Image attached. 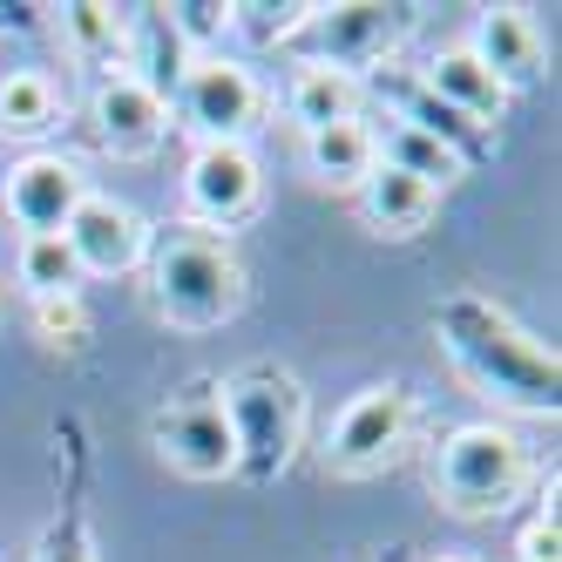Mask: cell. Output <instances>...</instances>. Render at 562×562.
Returning <instances> with one entry per match:
<instances>
[{
    "label": "cell",
    "mask_w": 562,
    "mask_h": 562,
    "mask_svg": "<svg viewBox=\"0 0 562 562\" xmlns=\"http://www.w3.org/2000/svg\"><path fill=\"white\" fill-rule=\"evenodd\" d=\"M434 333H440V346H448V359L488 400H502V407H515V414H555V393H562L555 352L529 326H515L495 299H481V292L440 299L434 305Z\"/></svg>",
    "instance_id": "cell-1"
},
{
    "label": "cell",
    "mask_w": 562,
    "mask_h": 562,
    "mask_svg": "<svg viewBox=\"0 0 562 562\" xmlns=\"http://www.w3.org/2000/svg\"><path fill=\"white\" fill-rule=\"evenodd\" d=\"M149 299L177 333H217L245 312V265L224 237L183 224L149 251Z\"/></svg>",
    "instance_id": "cell-2"
},
{
    "label": "cell",
    "mask_w": 562,
    "mask_h": 562,
    "mask_svg": "<svg viewBox=\"0 0 562 562\" xmlns=\"http://www.w3.org/2000/svg\"><path fill=\"white\" fill-rule=\"evenodd\" d=\"M217 400H224V420L237 440V474L245 481L285 474V461L305 440V386L285 367H245V373L217 380Z\"/></svg>",
    "instance_id": "cell-3"
},
{
    "label": "cell",
    "mask_w": 562,
    "mask_h": 562,
    "mask_svg": "<svg viewBox=\"0 0 562 562\" xmlns=\"http://www.w3.org/2000/svg\"><path fill=\"white\" fill-rule=\"evenodd\" d=\"M521 481H529V454H521V440L495 420L454 427L434 454V495L454 515H502L521 495Z\"/></svg>",
    "instance_id": "cell-4"
},
{
    "label": "cell",
    "mask_w": 562,
    "mask_h": 562,
    "mask_svg": "<svg viewBox=\"0 0 562 562\" xmlns=\"http://www.w3.org/2000/svg\"><path fill=\"white\" fill-rule=\"evenodd\" d=\"M149 440L183 481H231L237 474V440L224 420L217 380H190L183 393H170L164 407L149 414Z\"/></svg>",
    "instance_id": "cell-5"
},
{
    "label": "cell",
    "mask_w": 562,
    "mask_h": 562,
    "mask_svg": "<svg viewBox=\"0 0 562 562\" xmlns=\"http://www.w3.org/2000/svg\"><path fill=\"white\" fill-rule=\"evenodd\" d=\"M177 115H183V130L196 143H245L258 130V115H265V89H258V75L245 61L196 55L183 68V82H177Z\"/></svg>",
    "instance_id": "cell-6"
},
{
    "label": "cell",
    "mask_w": 562,
    "mask_h": 562,
    "mask_svg": "<svg viewBox=\"0 0 562 562\" xmlns=\"http://www.w3.org/2000/svg\"><path fill=\"white\" fill-rule=\"evenodd\" d=\"M258 204H265V177H258V156L245 143H196L190 149V164H183V211L204 224L211 237L251 224Z\"/></svg>",
    "instance_id": "cell-7"
},
{
    "label": "cell",
    "mask_w": 562,
    "mask_h": 562,
    "mask_svg": "<svg viewBox=\"0 0 562 562\" xmlns=\"http://www.w3.org/2000/svg\"><path fill=\"white\" fill-rule=\"evenodd\" d=\"M414 427V393L386 380V386H367V393H352L339 420H333V440H326V468L339 474H373L400 454V440H407Z\"/></svg>",
    "instance_id": "cell-8"
},
{
    "label": "cell",
    "mask_w": 562,
    "mask_h": 562,
    "mask_svg": "<svg viewBox=\"0 0 562 562\" xmlns=\"http://www.w3.org/2000/svg\"><path fill=\"white\" fill-rule=\"evenodd\" d=\"M400 34H407V8H380V0L312 8V42H318L312 61H326V68H339V75L359 82V68H380L400 48Z\"/></svg>",
    "instance_id": "cell-9"
},
{
    "label": "cell",
    "mask_w": 562,
    "mask_h": 562,
    "mask_svg": "<svg viewBox=\"0 0 562 562\" xmlns=\"http://www.w3.org/2000/svg\"><path fill=\"white\" fill-rule=\"evenodd\" d=\"M68 251H75V265H82V278H123V271H136L143 265V251H149V231H143V217L123 204V196H82V211L68 217Z\"/></svg>",
    "instance_id": "cell-10"
},
{
    "label": "cell",
    "mask_w": 562,
    "mask_h": 562,
    "mask_svg": "<svg viewBox=\"0 0 562 562\" xmlns=\"http://www.w3.org/2000/svg\"><path fill=\"white\" fill-rule=\"evenodd\" d=\"M89 177L68 156H21L8 170V217L21 224V237H61L68 217L82 211Z\"/></svg>",
    "instance_id": "cell-11"
},
{
    "label": "cell",
    "mask_w": 562,
    "mask_h": 562,
    "mask_svg": "<svg viewBox=\"0 0 562 562\" xmlns=\"http://www.w3.org/2000/svg\"><path fill=\"white\" fill-rule=\"evenodd\" d=\"M89 123H95V136H102L109 156H149L156 143L170 136V102L123 68V75H102V82H95Z\"/></svg>",
    "instance_id": "cell-12"
},
{
    "label": "cell",
    "mask_w": 562,
    "mask_h": 562,
    "mask_svg": "<svg viewBox=\"0 0 562 562\" xmlns=\"http://www.w3.org/2000/svg\"><path fill=\"white\" fill-rule=\"evenodd\" d=\"M468 55L488 68L508 95H515V89H536V82H542V61H549V55H542V27L529 21V8H481Z\"/></svg>",
    "instance_id": "cell-13"
},
{
    "label": "cell",
    "mask_w": 562,
    "mask_h": 562,
    "mask_svg": "<svg viewBox=\"0 0 562 562\" xmlns=\"http://www.w3.org/2000/svg\"><path fill=\"white\" fill-rule=\"evenodd\" d=\"M359 196V224L373 237H420L440 211V190H427L420 177L393 170V164H373V177L352 190Z\"/></svg>",
    "instance_id": "cell-14"
},
{
    "label": "cell",
    "mask_w": 562,
    "mask_h": 562,
    "mask_svg": "<svg viewBox=\"0 0 562 562\" xmlns=\"http://www.w3.org/2000/svg\"><path fill=\"white\" fill-rule=\"evenodd\" d=\"M420 89H427V95H440L454 115H468L474 130L502 123V109H508V89H502L495 75L468 55V48H440V55L420 68Z\"/></svg>",
    "instance_id": "cell-15"
},
{
    "label": "cell",
    "mask_w": 562,
    "mask_h": 562,
    "mask_svg": "<svg viewBox=\"0 0 562 562\" xmlns=\"http://www.w3.org/2000/svg\"><path fill=\"white\" fill-rule=\"evenodd\" d=\"M190 61H196V55H190V42L177 34L170 8H136V14H130V75H136V82H149L156 95L170 102Z\"/></svg>",
    "instance_id": "cell-16"
},
{
    "label": "cell",
    "mask_w": 562,
    "mask_h": 562,
    "mask_svg": "<svg viewBox=\"0 0 562 562\" xmlns=\"http://www.w3.org/2000/svg\"><path fill=\"white\" fill-rule=\"evenodd\" d=\"M373 164H380V143H373V130L359 123V115L305 136V177L326 183V190H359L373 177Z\"/></svg>",
    "instance_id": "cell-17"
},
{
    "label": "cell",
    "mask_w": 562,
    "mask_h": 562,
    "mask_svg": "<svg viewBox=\"0 0 562 562\" xmlns=\"http://www.w3.org/2000/svg\"><path fill=\"white\" fill-rule=\"evenodd\" d=\"M285 115L299 123V136L352 123V115H359V82L339 75V68H326V61H299L292 82H285Z\"/></svg>",
    "instance_id": "cell-18"
},
{
    "label": "cell",
    "mask_w": 562,
    "mask_h": 562,
    "mask_svg": "<svg viewBox=\"0 0 562 562\" xmlns=\"http://www.w3.org/2000/svg\"><path fill=\"white\" fill-rule=\"evenodd\" d=\"M380 95H393V102H400V123H414V130H427L434 143H448L461 164L488 156V136H481L468 115H454L440 95H427V89H420V75H380Z\"/></svg>",
    "instance_id": "cell-19"
},
{
    "label": "cell",
    "mask_w": 562,
    "mask_h": 562,
    "mask_svg": "<svg viewBox=\"0 0 562 562\" xmlns=\"http://www.w3.org/2000/svg\"><path fill=\"white\" fill-rule=\"evenodd\" d=\"M61 123V89L48 68H8L0 75V136L34 143Z\"/></svg>",
    "instance_id": "cell-20"
},
{
    "label": "cell",
    "mask_w": 562,
    "mask_h": 562,
    "mask_svg": "<svg viewBox=\"0 0 562 562\" xmlns=\"http://www.w3.org/2000/svg\"><path fill=\"white\" fill-rule=\"evenodd\" d=\"M61 34H68L75 61H89L102 75L130 68V14L102 8V0H75V8H61Z\"/></svg>",
    "instance_id": "cell-21"
},
{
    "label": "cell",
    "mask_w": 562,
    "mask_h": 562,
    "mask_svg": "<svg viewBox=\"0 0 562 562\" xmlns=\"http://www.w3.org/2000/svg\"><path fill=\"white\" fill-rule=\"evenodd\" d=\"M373 143H380V164L420 177L427 190H448V183H461V177H468V164H461L448 143H434L427 130L400 123V115H386V130H373Z\"/></svg>",
    "instance_id": "cell-22"
},
{
    "label": "cell",
    "mask_w": 562,
    "mask_h": 562,
    "mask_svg": "<svg viewBox=\"0 0 562 562\" xmlns=\"http://www.w3.org/2000/svg\"><path fill=\"white\" fill-rule=\"evenodd\" d=\"M14 278L27 299H61V292H82V265H75L68 237H21L14 245Z\"/></svg>",
    "instance_id": "cell-23"
},
{
    "label": "cell",
    "mask_w": 562,
    "mask_h": 562,
    "mask_svg": "<svg viewBox=\"0 0 562 562\" xmlns=\"http://www.w3.org/2000/svg\"><path fill=\"white\" fill-rule=\"evenodd\" d=\"M27 318H34V333H42V346L55 352H82L95 339V318L82 305V292H61V299H27Z\"/></svg>",
    "instance_id": "cell-24"
},
{
    "label": "cell",
    "mask_w": 562,
    "mask_h": 562,
    "mask_svg": "<svg viewBox=\"0 0 562 562\" xmlns=\"http://www.w3.org/2000/svg\"><path fill=\"white\" fill-rule=\"evenodd\" d=\"M42 562H95V536H89L82 508H61V515L48 521V536H42Z\"/></svg>",
    "instance_id": "cell-25"
},
{
    "label": "cell",
    "mask_w": 562,
    "mask_h": 562,
    "mask_svg": "<svg viewBox=\"0 0 562 562\" xmlns=\"http://www.w3.org/2000/svg\"><path fill=\"white\" fill-rule=\"evenodd\" d=\"M515 562H562V521H555V502L529 515V529L515 542Z\"/></svg>",
    "instance_id": "cell-26"
},
{
    "label": "cell",
    "mask_w": 562,
    "mask_h": 562,
    "mask_svg": "<svg viewBox=\"0 0 562 562\" xmlns=\"http://www.w3.org/2000/svg\"><path fill=\"white\" fill-rule=\"evenodd\" d=\"M170 21H177V34L190 42V55H196V42H217V34H231V8H204V0H183V8H170Z\"/></svg>",
    "instance_id": "cell-27"
},
{
    "label": "cell",
    "mask_w": 562,
    "mask_h": 562,
    "mask_svg": "<svg viewBox=\"0 0 562 562\" xmlns=\"http://www.w3.org/2000/svg\"><path fill=\"white\" fill-rule=\"evenodd\" d=\"M434 562H468V555H434Z\"/></svg>",
    "instance_id": "cell-28"
},
{
    "label": "cell",
    "mask_w": 562,
    "mask_h": 562,
    "mask_svg": "<svg viewBox=\"0 0 562 562\" xmlns=\"http://www.w3.org/2000/svg\"><path fill=\"white\" fill-rule=\"evenodd\" d=\"M0 318H8V305H0Z\"/></svg>",
    "instance_id": "cell-29"
}]
</instances>
